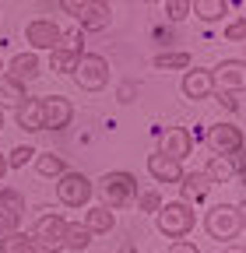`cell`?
Masks as SVG:
<instances>
[{
  "instance_id": "12",
  "label": "cell",
  "mask_w": 246,
  "mask_h": 253,
  "mask_svg": "<svg viewBox=\"0 0 246 253\" xmlns=\"http://www.w3.org/2000/svg\"><path fill=\"white\" fill-rule=\"evenodd\" d=\"M179 201H187V204H201V201H207V194H211V179H207V172L201 169V172H183L179 176Z\"/></svg>"
},
{
  "instance_id": "27",
  "label": "cell",
  "mask_w": 246,
  "mask_h": 253,
  "mask_svg": "<svg viewBox=\"0 0 246 253\" xmlns=\"http://www.w3.org/2000/svg\"><path fill=\"white\" fill-rule=\"evenodd\" d=\"M36 172L39 176H64L67 172V162H64V158H60V155H53V151H46V155H39L36 158Z\"/></svg>"
},
{
  "instance_id": "7",
  "label": "cell",
  "mask_w": 246,
  "mask_h": 253,
  "mask_svg": "<svg viewBox=\"0 0 246 253\" xmlns=\"http://www.w3.org/2000/svg\"><path fill=\"white\" fill-rule=\"evenodd\" d=\"M84 53V42H81V32H64L56 49H49V71L56 74H71L78 67V60Z\"/></svg>"
},
{
  "instance_id": "9",
  "label": "cell",
  "mask_w": 246,
  "mask_h": 253,
  "mask_svg": "<svg viewBox=\"0 0 246 253\" xmlns=\"http://www.w3.org/2000/svg\"><path fill=\"white\" fill-rule=\"evenodd\" d=\"M25 218V197L11 186H0V236H7Z\"/></svg>"
},
{
  "instance_id": "34",
  "label": "cell",
  "mask_w": 246,
  "mask_h": 253,
  "mask_svg": "<svg viewBox=\"0 0 246 253\" xmlns=\"http://www.w3.org/2000/svg\"><path fill=\"white\" fill-rule=\"evenodd\" d=\"M169 253H201V250H197V246H194V243H187V239H176V243H172V250H169Z\"/></svg>"
},
{
  "instance_id": "38",
  "label": "cell",
  "mask_w": 246,
  "mask_h": 253,
  "mask_svg": "<svg viewBox=\"0 0 246 253\" xmlns=\"http://www.w3.org/2000/svg\"><path fill=\"white\" fill-rule=\"evenodd\" d=\"M0 130H4V109H0Z\"/></svg>"
},
{
  "instance_id": "26",
  "label": "cell",
  "mask_w": 246,
  "mask_h": 253,
  "mask_svg": "<svg viewBox=\"0 0 246 253\" xmlns=\"http://www.w3.org/2000/svg\"><path fill=\"white\" fill-rule=\"evenodd\" d=\"M151 63H155V71H190L194 56L190 53H159Z\"/></svg>"
},
{
  "instance_id": "10",
  "label": "cell",
  "mask_w": 246,
  "mask_h": 253,
  "mask_svg": "<svg viewBox=\"0 0 246 253\" xmlns=\"http://www.w3.org/2000/svg\"><path fill=\"white\" fill-rule=\"evenodd\" d=\"M25 39H28L32 49H56L60 39H64V28H60L56 21H49V18H36V21H28Z\"/></svg>"
},
{
  "instance_id": "41",
  "label": "cell",
  "mask_w": 246,
  "mask_h": 253,
  "mask_svg": "<svg viewBox=\"0 0 246 253\" xmlns=\"http://www.w3.org/2000/svg\"><path fill=\"white\" fill-rule=\"evenodd\" d=\"M36 253H42V250H36Z\"/></svg>"
},
{
  "instance_id": "35",
  "label": "cell",
  "mask_w": 246,
  "mask_h": 253,
  "mask_svg": "<svg viewBox=\"0 0 246 253\" xmlns=\"http://www.w3.org/2000/svg\"><path fill=\"white\" fill-rule=\"evenodd\" d=\"M130 99H134V84H127V88L120 91V102H130Z\"/></svg>"
},
{
  "instance_id": "39",
  "label": "cell",
  "mask_w": 246,
  "mask_h": 253,
  "mask_svg": "<svg viewBox=\"0 0 246 253\" xmlns=\"http://www.w3.org/2000/svg\"><path fill=\"white\" fill-rule=\"evenodd\" d=\"M141 4H159V0H141Z\"/></svg>"
},
{
  "instance_id": "13",
  "label": "cell",
  "mask_w": 246,
  "mask_h": 253,
  "mask_svg": "<svg viewBox=\"0 0 246 253\" xmlns=\"http://www.w3.org/2000/svg\"><path fill=\"white\" fill-rule=\"evenodd\" d=\"M159 151L176 158V162H183V158L194 151V134L187 130V126H169V130L162 134V148Z\"/></svg>"
},
{
  "instance_id": "18",
  "label": "cell",
  "mask_w": 246,
  "mask_h": 253,
  "mask_svg": "<svg viewBox=\"0 0 246 253\" xmlns=\"http://www.w3.org/2000/svg\"><path fill=\"white\" fill-rule=\"evenodd\" d=\"M211 91H214V84H211V71L197 67V71H187V74H183V95H187V99L201 102V99H211Z\"/></svg>"
},
{
  "instance_id": "4",
  "label": "cell",
  "mask_w": 246,
  "mask_h": 253,
  "mask_svg": "<svg viewBox=\"0 0 246 253\" xmlns=\"http://www.w3.org/2000/svg\"><path fill=\"white\" fill-rule=\"evenodd\" d=\"M28 236H32V243L42 253H60L64 250V239H67V218L56 214V211H46V214L36 218V225Z\"/></svg>"
},
{
  "instance_id": "32",
  "label": "cell",
  "mask_w": 246,
  "mask_h": 253,
  "mask_svg": "<svg viewBox=\"0 0 246 253\" xmlns=\"http://www.w3.org/2000/svg\"><path fill=\"white\" fill-rule=\"evenodd\" d=\"M243 36H246V21H243V18H236V21L225 28V39H229V42H243Z\"/></svg>"
},
{
  "instance_id": "20",
  "label": "cell",
  "mask_w": 246,
  "mask_h": 253,
  "mask_svg": "<svg viewBox=\"0 0 246 253\" xmlns=\"http://www.w3.org/2000/svg\"><path fill=\"white\" fill-rule=\"evenodd\" d=\"M81 225L91 232V236H99V232H113V225H116V211H109V208H88L84 211V221Z\"/></svg>"
},
{
  "instance_id": "6",
  "label": "cell",
  "mask_w": 246,
  "mask_h": 253,
  "mask_svg": "<svg viewBox=\"0 0 246 253\" xmlns=\"http://www.w3.org/2000/svg\"><path fill=\"white\" fill-rule=\"evenodd\" d=\"M56 201L64 208H84L91 201V179L84 172L67 169L64 176H56Z\"/></svg>"
},
{
  "instance_id": "28",
  "label": "cell",
  "mask_w": 246,
  "mask_h": 253,
  "mask_svg": "<svg viewBox=\"0 0 246 253\" xmlns=\"http://www.w3.org/2000/svg\"><path fill=\"white\" fill-rule=\"evenodd\" d=\"M211 95L218 99L222 109H229V113H243V91H239V88H214Z\"/></svg>"
},
{
  "instance_id": "22",
  "label": "cell",
  "mask_w": 246,
  "mask_h": 253,
  "mask_svg": "<svg viewBox=\"0 0 246 253\" xmlns=\"http://www.w3.org/2000/svg\"><path fill=\"white\" fill-rule=\"evenodd\" d=\"M25 99H28V84H25V81H14V78H7V74L0 78V106H14V109H18Z\"/></svg>"
},
{
  "instance_id": "30",
  "label": "cell",
  "mask_w": 246,
  "mask_h": 253,
  "mask_svg": "<svg viewBox=\"0 0 246 253\" xmlns=\"http://www.w3.org/2000/svg\"><path fill=\"white\" fill-rule=\"evenodd\" d=\"M39 151L32 148V144H18L11 155H7V169H25L28 162H32V158H36Z\"/></svg>"
},
{
  "instance_id": "29",
  "label": "cell",
  "mask_w": 246,
  "mask_h": 253,
  "mask_svg": "<svg viewBox=\"0 0 246 253\" xmlns=\"http://www.w3.org/2000/svg\"><path fill=\"white\" fill-rule=\"evenodd\" d=\"M134 201H137V211H144V214H155L162 208V194H159L155 186H151V190H137Z\"/></svg>"
},
{
  "instance_id": "37",
  "label": "cell",
  "mask_w": 246,
  "mask_h": 253,
  "mask_svg": "<svg viewBox=\"0 0 246 253\" xmlns=\"http://www.w3.org/2000/svg\"><path fill=\"white\" fill-rule=\"evenodd\" d=\"M229 253H243V243H236V246H232V250H229Z\"/></svg>"
},
{
  "instance_id": "1",
  "label": "cell",
  "mask_w": 246,
  "mask_h": 253,
  "mask_svg": "<svg viewBox=\"0 0 246 253\" xmlns=\"http://www.w3.org/2000/svg\"><path fill=\"white\" fill-rule=\"evenodd\" d=\"M137 190H141V186H137V176H134V172H106L95 186H91V194L102 197V208L120 211V208L134 204Z\"/></svg>"
},
{
  "instance_id": "11",
  "label": "cell",
  "mask_w": 246,
  "mask_h": 253,
  "mask_svg": "<svg viewBox=\"0 0 246 253\" xmlns=\"http://www.w3.org/2000/svg\"><path fill=\"white\" fill-rule=\"evenodd\" d=\"M74 120V106L64 99V95H49L42 99V130H64Z\"/></svg>"
},
{
  "instance_id": "5",
  "label": "cell",
  "mask_w": 246,
  "mask_h": 253,
  "mask_svg": "<svg viewBox=\"0 0 246 253\" xmlns=\"http://www.w3.org/2000/svg\"><path fill=\"white\" fill-rule=\"evenodd\" d=\"M71 74H74V81H78L81 91H102L109 84V60L99 56V53H81L78 67Z\"/></svg>"
},
{
  "instance_id": "21",
  "label": "cell",
  "mask_w": 246,
  "mask_h": 253,
  "mask_svg": "<svg viewBox=\"0 0 246 253\" xmlns=\"http://www.w3.org/2000/svg\"><path fill=\"white\" fill-rule=\"evenodd\" d=\"M190 14H197L204 25H214L229 14V0H190Z\"/></svg>"
},
{
  "instance_id": "15",
  "label": "cell",
  "mask_w": 246,
  "mask_h": 253,
  "mask_svg": "<svg viewBox=\"0 0 246 253\" xmlns=\"http://www.w3.org/2000/svg\"><path fill=\"white\" fill-rule=\"evenodd\" d=\"M211 84L214 88H239L246 84V63L243 60H222L218 67L211 71Z\"/></svg>"
},
{
  "instance_id": "17",
  "label": "cell",
  "mask_w": 246,
  "mask_h": 253,
  "mask_svg": "<svg viewBox=\"0 0 246 253\" xmlns=\"http://www.w3.org/2000/svg\"><path fill=\"white\" fill-rule=\"evenodd\" d=\"M148 172H151V179H155V183H179L183 162H176V158L155 151V155H148Z\"/></svg>"
},
{
  "instance_id": "25",
  "label": "cell",
  "mask_w": 246,
  "mask_h": 253,
  "mask_svg": "<svg viewBox=\"0 0 246 253\" xmlns=\"http://www.w3.org/2000/svg\"><path fill=\"white\" fill-rule=\"evenodd\" d=\"M88 246H91V232L81 225V221H67V239H64V250L84 253Z\"/></svg>"
},
{
  "instance_id": "8",
  "label": "cell",
  "mask_w": 246,
  "mask_h": 253,
  "mask_svg": "<svg viewBox=\"0 0 246 253\" xmlns=\"http://www.w3.org/2000/svg\"><path fill=\"white\" fill-rule=\"evenodd\" d=\"M207 148L214 155H239L243 151V130L236 123H211L207 126Z\"/></svg>"
},
{
  "instance_id": "19",
  "label": "cell",
  "mask_w": 246,
  "mask_h": 253,
  "mask_svg": "<svg viewBox=\"0 0 246 253\" xmlns=\"http://www.w3.org/2000/svg\"><path fill=\"white\" fill-rule=\"evenodd\" d=\"M14 120H18L21 130L39 134V130H42V99H25V102L14 109Z\"/></svg>"
},
{
  "instance_id": "14",
  "label": "cell",
  "mask_w": 246,
  "mask_h": 253,
  "mask_svg": "<svg viewBox=\"0 0 246 253\" xmlns=\"http://www.w3.org/2000/svg\"><path fill=\"white\" fill-rule=\"evenodd\" d=\"M109 21H113V7L106 0H84V7L78 11V25L84 32H102Z\"/></svg>"
},
{
  "instance_id": "31",
  "label": "cell",
  "mask_w": 246,
  "mask_h": 253,
  "mask_svg": "<svg viewBox=\"0 0 246 253\" xmlns=\"http://www.w3.org/2000/svg\"><path fill=\"white\" fill-rule=\"evenodd\" d=\"M165 14H169V21L190 18V0H165Z\"/></svg>"
},
{
  "instance_id": "33",
  "label": "cell",
  "mask_w": 246,
  "mask_h": 253,
  "mask_svg": "<svg viewBox=\"0 0 246 253\" xmlns=\"http://www.w3.org/2000/svg\"><path fill=\"white\" fill-rule=\"evenodd\" d=\"M60 7H64V14H71V18H78V11L84 7V0H60Z\"/></svg>"
},
{
  "instance_id": "3",
  "label": "cell",
  "mask_w": 246,
  "mask_h": 253,
  "mask_svg": "<svg viewBox=\"0 0 246 253\" xmlns=\"http://www.w3.org/2000/svg\"><path fill=\"white\" fill-rule=\"evenodd\" d=\"M204 232L211 239H218V243L239 239V232H243V204H214L204 214Z\"/></svg>"
},
{
  "instance_id": "36",
  "label": "cell",
  "mask_w": 246,
  "mask_h": 253,
  "mask_svg": "<svg viewBox=\"0 0 246 253\" xmlns=\"http://www.w3.org/2000/svg\"><path fill=\"white\" fill-rule=\"evenodd\" d=\"M4 176H7V155H0V183H4Z\"/></svg>"
},
{
  "instance_id": "23",
  "label": "cell",
  "mask_w": 246,
  "mask_h": 253,
  "mask_svg": "<svg viewBox=\"0 0 246 253\" xmlns=\"http://www.w3.org/2000/svg\"><path fill=\"white\" fill-rule=\"evenodd\" d=\"M204 172H207L211 183H229V179H236V166H232L229 155H211V162H207Z\"/></svg>"
},
{
  "instance_id": "16",
  "label": "cell",
  "mask_w": 246,
  "mask_h": 253,
  "mask_svg": "<svg viewBox=\"0 0 246 253\" xmlns=\"http://www.w3.org/2000/svg\"><path fill=\"white\" fill-rule=\"evenodd\" d=\"M7 78H14V81H36L39 74H42V60H39V53H18V56H11L7 60Z\"/></svg>"
},
{
  "instance_id": "40",
  "label": "cell",
  "mask_w": 246,
  "mask_h": 253,
  "mask_svg": "<svg viewBox=\"0 0 246 253\" xmlns=\"http://www.w3.org/2000/svg\"><path fill=\"white\" fill-rule=\"evenodd\" d=\"M0 71H4V63H0Z\"/></svg>"
},
{
  "instance_id": "24",
  "label": "cell",
  "mask_w": 246,
  "mask_h": 253,
  "mask_svg": "<svg viewBox=\"0 0 246 253\" xmlns=\"http://www.w3.org/2000/svg\"><path fill=\"white\" fill-rule=\"evenodd\" d=\"M39 246L32 243V236L28 232H7V236H0V253H36Z\"/></svg>"
},
{
  "instance_id": "2",
  "label": "cell",
  "mask_w": 246,
  "mask_h": 253,
  "mask_svg": "<svg viewBox=\"0 0 246 253\" xmlns=\"http://www.w3.org/2000/svg\"><path fill=\"white\" fill-rule=\"evenodd\" d=\"M155 221H159V232H162V236H169V239H187V236L194 232V225H197V211H194V204H187V201H169V204H162V208L155 211Z\"/></svg>"
}]
</instances>
